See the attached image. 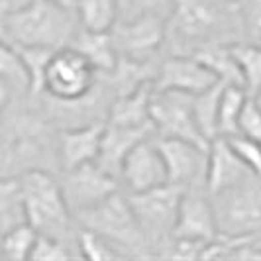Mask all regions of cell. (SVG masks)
Masks as SVG:
<instances>
[{
    "label": "cell",
    "instance_id": "1",
    "mask_svg": "<svg viewBox=\"0 0 261 261\" xmlns=\"http://www.w3.org/2000/svg\"><path fill=\"white\" fill-rule=\"evenodd\" d=\"M240 34L236 0H173L165 43L173 53H193L206 43H234Z\"/></svg>",
    "mask_w": 261,
    "mask_h": 261
},
{
    "label": "cell",
    "instance_id": "2",
    "mask_svg": "<svg viewBox=\"0 0 261 261\" xmlns=\"http://www.w3.org/2000/svg\"><path fill=\"white\" fill-rule=\"evenodd\" d=\"M77 32L75 12L49 0H26L0 18V36L18 47H67Z\"/></svg>",
    "mask_w": 261,
    "mask_h": 261
},
{
    "label": "cell",
    "instance_id": "3",
    "mask_svg": "<svg viewBox=\"0 0 261 261\" xmlns=\"http://www.w3.org/2000/svg\"><path fill=\"white\" fill-rule=\"evenodd\" d=\"M26 222L41 236L69 242L73 212L67 204L59 179L47 169H32L18 177Z\"/></svg>",
    "mask_w": 261,
    "mask_h": 261
},
{
    "label": "cell",
    "instance_id": "4",
    "mask_svg": "<svg viewBox=\"0 0 261 261\" xmlns=\"http://www.w3.org/2000/svg\"><path fill=\"white\" fill-rule=\"evenodd\" d=\"M73 218L79 228H87L102 236L112 248L120 251L122 257L151 255L144 232L132 212L128 196L120 191L105 198L102 202L75 214Z\"/></svg>",
    "mask_w": 261,
    "mask_h": 261
},
{
    "label": "cell",
    "instance_id": "5",
    "mask_svg": "<svg viewBox=\"0 0 261 261\" xmlns=\"http://www.w3.org/2000/svg\"><path fill=\"white\" fill-rule=\"evenodd\" d=\"M96 69L71 45L55 49L43 71L41 94L61 106H77L91 96L98 83ZM39 94V96H41Z\"/></svg>",
    "mask_w": 261,
    "mask_h": 261
},
{
    "label": "cell",
    "instance_id": "6",
    "mask_svg": "<svg viewBox=\"0 0 261 261\" xmlns=\"http://www.w3.org/2000/svg\"><path fill=\"white\" fill-rule=\"evenodd\" d=\"M210 198L220 238L251 240L261 236V179L230 187Z\"/></svg>",
    "mask_w": 261,
    "mask_h": 261
},
{
    "label": "cell",
    "instance_id": "7",
    "mask_svg": "<svg viewBox=\"0 0 261 261\" xmlns=\"http://www.w3.org/2000/svg\"><path fill=\"white\" fill-rule=\"evenodd\" d=\"M181 195H183V189L171 183L149 189V191L126 193L132 212L149 246V251L151 248L159 249L173 236Z\"/></svg>",
    "mask_w": 261,
    "mask_h": 261
},
{
    "label": "cell",
    "instance_id": "8",
    "mask_svg": "<svg viewBox=\"0 0 261 261\" xmlns=\"http://www.w3.org/2000/svg\"><path fill=\"white\" fill-rule=\"evenodd\" d=\"M149 116L157 138H177L187 140L202 147L210 142L200 134L193 112V94L177 91H151Z\"/></svg>",
    "mask_w": 261,
    "mask_h": 261
},
{
    "label": "cell",
    "instance_id": "9",
    "mask_svg": "<svg viewBox=\"0 0 261 261\" xmlns=\"http://www.w3.org/2000/svg\"><path fill=\"white\" fill-rule=\"evenodd\" d=\"M118 57L134 61H153L167 39V20L153 14L118 18L110 30Z\"/></svg>",
    "mask_w": 261,
    "mask_h": 261
},
{
    "label": "cell",
    "instance_id": "10",
    "mask_svg": "<svg viewBox=\"0 0 261 261\" xmlns=\"http://www.w3.org/2000/svg\"><path fill=\"white\" fill-rule=\"evenodd\" d=\"M59 183L73 216L120 191V181L106 173L96 161L63 171V179Z\"/></svg>",
    "mask_w": 261,
    "mask_h": 261
},
{
    "label": "cell",
    "instance_id": "11",
    "mask_svg": "<svg viewBox=\"0 0 261 261\" xmlns=\"http://www.w3.org/2000/svg\"><path fill=\"white\" fill-rule=\"evenodd\" d=\"M155 144L163 157L167 181L181 189L204 187L206 165H208V147H202L187 140L177 138H157ZM206 189V187H204Z\"/></svg>",
    "mask_w": 261,
    "mask_h": 261
},
{
    "label": "cell",
    "instance_id": "12",
    "mask_svg": "<svg viewBox=\"0 0 261 261\" xmlns=\"http://www.w3.org/2000/svg\"><path fill=\"white\" fill-rule=\"evenodd\" d=\"M218 83V77L202 65L196 57L187 53H173L157 65L153 89L198 94Z\"/></svg>",
    "mask_w": 261,
    "mask_h": 261
},
{
    "label": "cell",
    "instance_id": "13",
    "mask_svg": "<svg viewBox=\"0 0 261 261\" xmlns=\"http://www.w3.org/2000/svg\"><path fill=\"white\" fill-rule=\"evenodd\" d=\"M120 183L124 185L126 193L149 191L169 183L167 169L153 136L142 140L130 149L120 169Z\"/></svg>",
    "mask_w": 261,
    "mask_h": 261
},
{
    "label": "cell",
    "instance_id": "14",
    "mask_svg": "<svg viewBox=\"0 0 261 261\" xmlns=\"http://www.w3.org/2000/svg\"><path fill=\"white\" fill-rule=\"evenodd\" d=\"M173 236L196 240V242H206V244L218 238V226H216V216H214V208H212V198L204 187L183 189Z\"/></svg>",
    "mask_w": 261,
    "mask_h": 261
},
{
    "label": "cell",
    "instance_id": "15",
    "mask_svg": "<svg viewBox=\"0 0 261 261\" xmlns=\"http://www.w3.org/2000/svg\"><path fill=\"white\" fill-rule=\"evenodd\" d=\"M105 124L100 120H91L73 128H65L55 138V157L61 171L75 169L79 165L96 161Z\"/></svg>",
    "mask_w": 261,
    "mask_h": 261
},
{
    "label": "cell",
    "instance_id": "16",
    "mask_svg": "<svg viewBox=\"0 0 261 261\" xmlns=\"http://www.w3.org/2000/svg\"><path fill=\"white\" fill-rule=\"evenodd\" d=\"M257 179L248 165L238 157L226 138H216L208 145V165L204 187L208 195H216L236 185Z\"/></svg>",
    "mask_w": 261,
    "mask_h": 261
},
{
    "label": "cell",
    "instance_id": "17",
    "mask_svg": "<svg viewBox=\"0 0 261 261\" xmlns=\"http://www.w3.org/2000/svg\"><path fill=\"white\" fill-rule=\"evenodd\" d=\"M151 136H155L153 128H124V126L105 124L96 163L106 173H110L112 177H116L120 181V169H122L126 155L130 153V149L136 144H140L142 140L151 138Z\"/></svg>",
    "mask_w": 261,
    "mask_h": 261
},
{
    "label": "cell",
    "instance_id": "18",
    "mask_svg": "<svg viewBox=\"0 0 261 261\" xmlns=\"http://www.w3.org/2000/svg\"><path fill=\"white\" fill-rule=\"evenodd\" d=\"M153 83H144L134 91L118 94L108 106L106 124L124 126V128H153L149 116Z\"/></svg>",
    "mask_w": 261,
    "mask_h": 261
},
{
    "label": "cell",
    "instance_id": "19",
    "mask_svg": "<svg viewBox=\"0 0 261 261\" xmlns=\"http://www.w3.org/2000/svg\"><path fill=\"white\" fill-rule=\"evenodd\" d=\"M71 47L85 55L98 75H110L118 65V51L110 32H89L79 28Z\"/></svg>",
    "mask_w": 261,
    "mask_h": 261
},
{
    "label": "cell",
    "instance_id": "20",
    "mask_svg": "<svg viewBox=\"0 0 261 261\" xmlns=\"http://www.w3.org/2000/svg\"><path fill=\"white\" fill-rule=\"evenodd\" d=\"M196 57L202 65H206L218 77V81L228 85H242L240 69L236 65V59L230 49V43H206L196 47L193 53H187Z\"/></svg>",
    "mask_w": 261,
    "mask_h": 261
},
{
    "label": "cell",
    "instance_id": "21",
    "mask_svg": "<svg viewBox=\"0 0 261 261\" xmlns=\"http://www.w3.org/2000/svg\"><path fill=\"white\" fill-rule=\"evenodd\" d=\"M75 16L83 30L110 32L120 18V4L118 0H77Z\"/></svg>",
    "mask_w": 261,
    "mask_h": 261
},
{
    "label": "cell",
    "instance_id": "22",
    "mask_svg": "<svg viewBox=\"0 0 261 261\" xmlns=\"http://www.w3.org/2000/svg\"><path fill=\"white\" fill-rule=\"evenodd\" d=\"M226 83L218 81L206 91L193 94V112L198 124L200 134L212 142L218 138V105H220V94Z\"/></svg>",
    "mask_w": 261,
    "mask_h": 261
},
{
    "label": "cell",
    "instance_id": "23",
    "mask_svg": "<svg viewBox=\"0 0 261 261\" xmlns=\"http://www.w3.org/2000/svg\"><path fill=\"white\" fill-rule=\"evenodd\" d=\"M230 49L240 69L242 87L249 96H253L261 89V45L251 41H234Z\"/></svg>",
    "mask_w": 261,
    "mask_h": 261
},
{
    "label": "cell",
    "instance_id": "24",
    "mask_svg": "<svg viewBox=\"0 0 261 261\" xmlns=\"http://www.w3.org/2000/svg\"><path fill=\"white\" fill-rule=\"evenodd\" d=\"M248 96L242 85H224L218 105V138H230L238 134V120Z\"/></svg>",
    "mask_w": 261,
    "mask_h": 261
},
{
    "label": "cell",
    "instance_id": "25",
    "mask_svg": "<svg viewBox=\"0 0 261 261\" xmlns=\"http://www.w3.org/2000/svg\"><path fill=\"white\" fill-rule=\"evenodd\" d=\"M0 79H4L14 92H30V75L18 47L0 36Z\"/></svg>",
    "mask_w": 261,
    "mask_h": 261
},
{
    "label": "cell",
    "instance_id": "26",
    "mask_svg": "<svg viewBox=\"0 0 261 261\" xmlns=\"http://www.w3.org/2000/svg\"><path fill=\"white\" fill-rule=\"evenodd\" d=\"M36 240H38V232L30 224H16L0 234V257L14 261L30 259Z\"/></svg>",
    "mask_w": 261,
    "mask_h": 261
},
{
    "label": "cell",
    "instance_id": "27",
    "mask_svg": "<svg viewBox=\"0 0 261 261\" xmlns=\"http://www.w3.org/2000/svg\"><path fill=\"white\" fill-rule=\"evenodd\" d=\"M79 228V226H77ZM75 244L79 249V257L92 261H108L122 257L116 248H112L102 236L94 234L87 228H79L75 234Z\"/></svg>",
    "mask_w": 261,
    "mask_h": 261
},
{
    "label": "cell",
    "instance_id": "28",
    "mask_svg": "<svg viewBox=\"0 0 261 261\" xmlns=\"http://www.w3.org/2000/svg\"><path fill=\"white\" fill-rule=\"evenodd\" d=\"M240 20H242V34L248 41L261 45V0H236Z\"/></svg>",
    "mask_w": 261,
    "mask_h": 261
},
{
    "label": "cell",
    "instance_id": "29",
    "mask_svg": "<svg viewBox=\"0 0 261 261\" xmlns=\"http://www.w3.org/2000/svg\"><path fill=\"white\" fill-rule=\"evenodd\" d=\"M75 253L69 249V242L57 240L51 236L38 234V240L34 244V249L30 253V259L36 261H61L73 257Z\"/></svg>",
    "mask_w": 261,
    "mask_h": 261
},
{
    "label": "cell",
    "instance_id": "30",
    "mask_svg": "<svg viewBox=\"0 0 261 261\" xmlns=\"http://www.w3.org/2000/svg\"><path fill=\"white\" fill-rule=\"evenodd\" d=\"M118 4H120V18L153 14L167 20L173 8V0H118Z\"/></svg>",
    "mask_w": 261,
    "mask_h": 261
},
{
    "label": "cell",
    "instance_id": "31",
    "mask_svg": "<svg viewBox=\"0 0 261 261\" xmlns=\"http://www.w3.org/2000/svg\"><path fill=\"white\" fill-rule=\"evenodd\" d=\"M230 145H232V149H234L238 157L248 165L251 173L261 179V144L259 142H255V140H249L246 136H240V134H236V136H230V138H226Z\"/></svg>",
    "mask_w": 261,
    "mask_h": 261
},
{
    "label": "cell",
    "instance_id": "32",
    "mask_svg": "<svg viewBox=\"0 0 261 261\" xmlns=\"http://www.w3.org/2000/svg\"><path fill=\"white\" fill-rule=\"evenodd\" d=\"M238 134L261 144V108L251 96H248L242 108V114L238 120Z\"/></svg>",
    "mask_w": 261,
    "mask_h": 261
},
{
    "label": "cell",
    "instance_id": "33",
    "mask_svg": "<svg viewBox=\"0 0 261 261\" xmlns=\"http://www.w3.org/2000/svg\"><path fill=\"white\" fill-rule=\"evenodd\" d=\"M12 94H14L12 87H10V85H8L4 79H0V120L4 118L6 110H8V106H10Z\"/></svg>",
    "mask_w": 261,
    "mask_h": 261
},
{
    "label": "cell",
    "instance_id": "34",
    "mask_svg": "<svg viewBox=\"0 0 261 261\" xmlns=\"http://www.w3.org/2000/svg\"><path fill=\"white\" fill-rule=\"evenodd\" d=\"M49 2L65 8V10H71V12H75V4H77V0H49Z\"/></svg>",
    "mask_w": 261,
    "mask_h": 261
},
{
    "label": "cell",
    "instance_id": "35",
    "mask_svg": "<svg viewBox=\"0 0 261 261\" xmlns=\"http://www.w3.org/2000/svg\"><path fill=\"white\" fill-rule=\"evenodd\" d=\"M251 98H253V100L257 102V106H259V108H261V89H259V91H257V92H255V94H253Z\"/></svg>",
    "mask_w": 261,
    "mask_h": 261
},
{
    "label": "cell",
    "instance_id": "36",
    "mask_svg": "<svg viewBox=\"0 0 261 261\" xmlns=\"http://www.w3.org/2000/svg\"><path fill=\"white\" fill-rule=\"evenodd\" d=\"M251 240H253V244H255V248L259 249L261 251V236H257V238H251Z\"/></svg>",
    "mask_w": 261,
    "mask_h": 261
}]
</instances>
